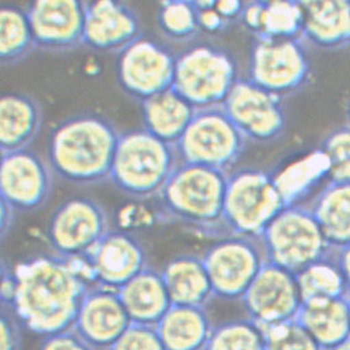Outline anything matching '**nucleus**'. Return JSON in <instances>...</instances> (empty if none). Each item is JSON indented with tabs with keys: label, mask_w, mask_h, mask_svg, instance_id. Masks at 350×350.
<instances>
[{
	"label": "nucleus",
	"mask_w": 350,
	"mask_h": 350,
	"mask_svg": "<svg viewBox=\"0 0 350 350\" xmlns=\"http://www.w3.org/2000/svg\"><path fill=\"white\" fill-rule=\"evenodd\" d=\"M14 269L18 288L10 310L21 325L42 338L71 331L82 301L94 286L87 258L42 254Z\"/></svg>",
	"instance_id": "f257e3e1"
},
{
	"label": "nucleus",
	"mask_w": 350,
	"mask_h": 350,
	"mask_svg": "<svg viewBox=\"0 0 350 350\" xmlns=\"http://www.w3.org/2000/svg\"><path fill=\"white\" fill-rule=\"evenodd\" d=\"M120 134L100 114L72 116L49 134L46 160L61 181L81 187L102 185L111 180Z\"/></svg>",
	"instance_id": "f03ea898"
},
{
	"label": "nucleus",
	"mask_w": 350,
	"mask_h": 350,
	"mask_svg": "<svg viewBox=\"0 0 350 350\" xmlns=\"http://www.w3.org/2000/svg\"><path fill=\"white\" fill-rule=\"evenodd\" d=\"M228 175L219 170L180 163L156 197L157 219L208 238H226L223 209Z\"/></svg>",
	"instance_id": "7ed1b4c3"
},
{
	"label": "nucleus",
	"mask_w": 350,
	"mask_h": 350,
	"mask_svg": "<svg viewBox=\"0 0 350 350\" xmlns=\"http://www.w3.org/2000/svg\"><path fill=\"white\" fill-rule=\"evenodd\" d=\"M178 165L175 146L131 129L120 134L109 182L131 200H156Z\"/></svg>",
	"instance_id": "20e7f679"
},
{
	"label": "nucleus",
	"mask_w": 350,
	"mask_h": 350,
	"mask_svg": "<svg viewBox=\"0 0 350 350\" xmlns=\"http://www.w3.org/2000/svg\"><path fill=\"white\" fill-rule=\"evenodd\" d=\"M238 79L235 59L221 46L198 42L176 55L172 88L196 111L223 105Z\"/></svg>",
	"instance_id": "39448f33"
},
{
	"label": "nucleus",
	"mask_w": 350,
	"mask_h": 350,
	"mask_svg": "<svg viewBox=\"0 0 350 350\" xmlns=\"http://www.w3.org/2000/svg\"><path fill=\"white\" fill-rule=\"evenodd\" d=\"M260 241L267 262L293 275L329 258L334 252L305 204L284 208L266 227Z\"/></svg>",
	"instance_id": "423d86ee"
},
{
	"label": "nucleus",
	"mask_w": 350,
	"mask_h": 350,
	"mask_svg": "<svg viewBox=\"0 0 350 350\" xmlns=\"http://www.w3.org/2000/svg\"><path fill=\"white\" fill-rule=\"evenodd\" d=\"M284 208L273 174L252 167L229 172L223 209L227 237L260 238Z\"/></svg>",
	"instance_id": "0eeeda50"
},
{
	"label": "nucleus",
	"mask_w": 350,
	"mask_h": 350,
	"mask_svg": "<svg viewBox=\"0 0 350 350\" xmlns=\"http://www.w3.org/2000/svg\"><path fill=\"white\" fill-rule=\"evenodd\" d=\"M247 144L245 137L219 105L196 111L175 149L180 163L229 174L244 154Z\"/></svg>",
	"instance_id": "6e6552de"
},
{
	"label": "nucleus",
	"mask_w": 350,
	"mask_h": 350,
	"mask_svg": "<svg viewBox=\"0 0 350 350\" xmlns=\"http://www.w3.org/2000/svg\"><path fill=\"white\" fill-rule=\"evenodd\" d=\"M308 46L301 39H254L247 64V79L260 88L286 99L304 90L311 79Z\"/></svg>",
	"instance_id": "1a4fd4ad"
},
{
	"label": "nucleus",
	"mask_w": 350,
	"mask_h": 350,
	"mask_svg": "<svg viewBox=\"0 0 350 350\" xmlns=\"http://www.w3.org/2000/svg\"><path fill=\"white\" fill-rule=\"evenodd\" d=\"M201 256L214 297L223 301L240 302L267 262L260 238L238 235L217 240Z\"/></svg>",
	"instance_id": "9d476101"
},
{
	"label": "nucleus",
	"mask_w": 350,
	"mask_h": 350,
	"mask_svg": "<svg viewBox=\"0 0 350 350\" xmlns=\"http://www.w3.org/2000/svg\"><path fill=\"white\" fill-rule=\"evenodd\" d=\"M111 219L99 202L72 197L53 211L46 229L47 241L65 259L87 258L111 230Z\"/></svg>",
	"instance_id": "9b49d317"
},
{
	"label": "nucleus",
	"mask_w": 350,
	"mask_h": 350,
	"mask_svg": "<svg viewBox=\"0 0 350 350\" xmlns=\"http://www.w3.org/2000/svg\"><path fill=\"white\" fill-rule=\"evenodd\" d=\"M175 66L176 55L167 46L143 35L118 53L116 77L120 90L142 104L172 88Z\"/></svg>",
	"instance_id": "f8f14e48"
},
{
	"label": "nucleus",
	"mask_w": 350,
	"mask_h": 350,
	"mask_svg": "<svg viewBox=\"0 0 350 350\" xmlns=\"http://www.w3.org/2000/svg\"><path fill=\"white\" fill-rule=\"evenodd\" d=\"M284 100L250 79L239 77L221 107L247 143L262 145L278 142L285 133Z\"/></svg>",
	"instance_id": "ddd939ff"
},
{
	"label": "nucleus",
	"mask_w": 350,
	"mask_h": 350,
	"mask_svg": "<svg viewBox=\"0 0 350 350\" xmlns=\"http://www.w3.org/2000/svg\"><path fill=\"white\" fill-rule=\"evenodd\" d=\"M55 174L36 151L19 150L1 155L0 193L18 213H33L51 198Z\"/></svg>",
	"instance_id": "4468645a"
},
{
	"label": "nucleus",
	"mask_w": 350,
	"mask_h": 350,
	"mask_svg": "<svg viewBox=\"0 0 350 350\" xmlns=\"http://www.w3.org/2000/svg\"><path fill=\"white\" fill-rule=\"evenodd\" d=\"M25 10L40 51L61 55L85 44V1L38 0Z\"/></svg>",
	"instance_id": "2eb2a0df"
},
{
	"label": "nucleus",
	"mask_w": 350,
	"mask_h": 350,
	"mask_svg": "<svg viewBox=\"0 0 350 350\" xmlns=\"http://www.w3.org/2000/svg\"><path fill=\"white\" fill-rule=\"evenodd\" d=\"M240 304L247 318L266 328L295 319L302 299L296 276L266 262Z\"/></svg>",
	"instance_id": "dca6fc26"
},
{
	"label": "nucleus",
	"mask_w": 350,
	"mask_h": 350,
	"mask_svg": "<svg viewBox=\"0 0 350 350\" xmlns=\"http://www.w3.org/2000/svg\"><path fill=\"white\" fill-rule=\"evenodd\" d=\"M87 260L94 285L116 291L149 266L142 241L119 228L105 234Z\"/></svg>",
	"instance_id": "f3484780"
},
{
	"label": "nucleus",
	"mask_w": 350,
	"mask_h": 350,
	"mask_svg": "<svg viewBox=\"0 0 350 350\" xmlns=\"http://www.w3.org/2000/svg\"><path fill=\"white\" fill-rule=\"evenodd\" d=\"M130 325L118 291L94 285L82 301L72 331L94 350H111Z\"/></svg>",
	"instance_id": "a211bd4d"
},
{
	"label": "nucleus",
	"mask_w": 350,
	"mask_h": 350,
	"mask_svg": "<svg viewBox=\"0 0 350 350\" xmlns=\"http://www.w3.org/2000/svg\"><path fill=\"white\" fill-rule=\"evenodd\" d=\"M143 36L140 18L116 0L85 1V44L92 51L120 53Z\"/></svg>",
	"instance_id": "6ab92c4d"
},
{
	"label": "nucleus",
	"mask_w": 350,
	"mask_h": 350,
	"mask_svg": "<svg viewBox=\"0 0 350 350\" xmlns=\"http://www.w3.org/2000/svg\"><path fill=\"white\" fill-rule=\"evenodd\" d=\"M302 8L301 39L307 46L339 51L350 46V1H299Z\"/></svg>",
	"instance_id": "aec40b11"
},
{
	"label": "nucleus",
	"mask_w": 350,
	"mask_h": 350,
	"mask_svg": "<svg viewBox=\"0 0 350 350\" xmlns=\"http://www.w3.org/2000/svg\"><path fill=\"white\" fill-rule=\"evenodd\" d=\"M44 111L38 99L25 93H7L0 99L1 155L30 149L39 137Z\"/></svg>",
	"instance_id": "412c9836"
},
{
	"label": "nucleus",
	"mask_w": 350,
	"mask_h": 350,
	"mask_svg": "<svg viewBox=\"0 0 350 350\" xmlns=\"http://www.w3.org/2000/svg\"><path fill=\"white\" fill-rule=\"evenodd\" d=\"M161 275L174 306L207 308L215 299L202 256L177 255L163 266Z\"/></svg>",
	"instance_id": "4be33fe9"
},
{
	"label": "nucleus",
	"mask_w": 350,
	"mask_h": 350,
	"mask_svg": "<svg viewBox=\"0 0 350 350\" xmlns=\"http://www.w3.org/2000/svg\"><path fill=\"white\" fill-rule=\"evenodd\" d=\"M239 21L254 39H299L302 8L299 1H249Z\"/></svg>",
	"instance_id": "5701e85b"
},
{
	"label": "nucleus",
	"mask_w": 350,
	"mask_h": 350,
	"mask_svg": "<svg viewBox=\"0 0 350 350\" xmlns=\"http://www.w3.org/2000/svg\"><path fill=\"white\" fill-rule=\"evenodd\" d=\"M131 323L157 325L172 307L161 271L148 266L119 291Z\"/></svg>",
	"instance_id": "b1692460"
},
{
	"label": "nucleus",
	"mask_w": 350,
	"mask_h": 350,
	"mask_svg": "<svg viewBox=\"0 0 350 350\" xmlns=\"http://www.w3.org/2000/svg\"><path fill=\"white\" fill-rule=\"evenodd\" d=\"M295 319L325 350H334L350 338V308L347 296L302 302Z\"/></svg>",
	"instance_id": "393cba45"
},
{
	"label": "nucleus",
	"mask_w": 350,
	"mask_h": 350,
	"mask_svg": "<svg viewBox=\"0 0 350 350\" xmlns=\"http://www.w3.org/2000/svg\"><path fill=\"white\" fill-rule=\"evenodd\" d=\"M144 129L175 146L195 117L196 109L171 88L140 104Z\"/></svg>",
	"instance_id": "a878e982"
},
{
	"label": "nucleus",
	"mask_w": 350,
	"mask_h": 350,
	"mask_svg": "<svg viewBox=\"0 0 350 350\" xmlns=\"http://www.w3.org/2000/svg\"><path fill=\"white\" fill-rule=\"evenodd\" d=\"M156 328L165 350H206L214 325L207 308L172 306Z\"/></svg>",
	"instance_id": "bb28decb"
},
{
	"label": "nucleus",
	"mask_w": 350,
	"mask_h": 350,
	"mask_svg": "<svg viewBox=\"0 0 350 350\" xmlns=\"http://www.w3.org/2000/svg\"><path fill=\"white\" fill-rule=\"evenodd\" d=\"M306 207L311 211L332 247L350 243V183L325 182Z\"/></svg>",
	"instance_id": "cd10ccee"
},
{
	"label": "nucleus",
	"mask_w": 350,
	"mask_h": 350,
	"mask_svg": "<svg viewBox=\"0 0 350 350\" xmlns=\"http://www.w3.org/2000/svg\"><path fill=\"white\" fill-rule=\"evenodd\" d=\"M328 172L329 161L327 156L316 149L273 174L275 185L285 207L302 204L301 202L312 195L322 182H327Z\"/></svg>",
	"instance_id": "c85d7f7f"
},
{
	"label": "nucleus",
	"mask_w": 350,
	"mask_h": 350,
	"mask_svg": "<svg viewBox=\"0 0 350 350\" xmlns=\"http://www.w3.org/2000/svg\"><path fill=\"white\" fill-rule=\"evenodd\" d=\"M38 50L25 8L4 4L0 9V59L3 67L24 62Z\"/></svg>",
	"instance_id": "c756f323"
},
{
	"label": "nucleus",
	"mask_w": 350,
	"mask_h": 350,
	"mask_svg": "<svg viewBox=\"0 0 350 350\" xmlns=\"http://www.w3.org/2000/svg\"><path fill=\"white\" fill-rule=\"evenodd\" d=\"M295 276L302 302L340 299L348 295V287L334 258V252L329 258L308 266Z\"/></svg>",
	"instance_id": "7c9ffc66"
},
{
	"label": "nucleus",
	"mask_w": 350,
	"mask_h": 350,
	"mask_svg": "<svg viewBox=\"0 0 350 350\" xmlns=\"http://www.w3.org/2000/svg\"><path fill=\"white\" fill-rule=\"evenodd\" d=\"M156 23L163 36L177 44L189 42L201 33L193 1H163L156 13Z\"/></svg>",
	"instance_id": "2f4dec72"
},
{
	"label": "nucleus",
	"mask_w": 350,
	"mask_h": 350,
	"mask_svg": "<svg viewBox=\"0 0 350 350\" xmlns=\"http://www.w3.org/2000/svg\"><path fill=\"white\" fill-rule=\"evenodd\" d=\"M206 350H265L264 331L250 318L214 325Z\"/></svg>",
	"instance_id": "473e14b6"
},
{
	"label": "nucleus",
	"mask_w": 350,
	"mask_h": 350,
	"mask_svg": "<svg viewBox=\"0 0 350 350\" xmlns=\"http://www.w3.org/2000/svg\"><path fill=\"white\" fill-rule=\"evenodd\" d=\"M321 150L329 161L327 182L350 183V126L347 124L323 139Z\"/></svg>",
	"instance_id": "72a5a7b5"
},
{
	"label": "nucleus",
	"mask_w": 350,
	"mask_h": 350,
	"mask_svg": "<svg viewBox=\"0 0 350 350\" xmlns=\"http://www.w3.org/2000/svg\"><path fill=\"white\" fill-rule=\"evenodd\" d=\"M265 350H325L296 319L262 328Z\"/></svg>",
	"instance_id": "f704fd0d"
},
{
	"label": "nucleus",
	"mask_w": 350,
	"mask_h": 350,
	"mask_svg": "<svg viewBox=\"0 0 350 350\" xmlns=\"http://www.w3.org/2000/svg\"><path fill=\"white\" fill-rule=\"evenodd\" d=\"M111 350H165L156 325L131 323Z\"/></svg>",
	"instance_id": "c9c22d12"
},
{
	"label": "nucleus",
	"mask_w": 350,
	"mask_h": 350,
	"mask_svg": "<svg viewBox=\"0 0 350 350\" xmlns=\"http://www.w3.org/2000/svg\"><path fill=\"white\" fill-rule=\"evenodd\" d=\"M23 328L14 312L7 307H1L0 350H21Z\"/></svg>",
	"instance_id": "e433bc0d"
},
{
	"label": "nucleus",
	"mask_w": 350,
	"mask_h": 350,
	"mask_svg": "<svg viewBox=\"0 0 350 350\" xmlns=\"http://www.w3.org/2000/svg\"><path fill=\"white\" fill-rule=\"evenodd\" d=\"M193 4L198 14L201 33L212 35L223 33L230 25V23H228L215 9L217 1H193Z\"/></svg>",
	"instance_id": "4c0bfd02"
},
{
	"label": "nucleus",
	"mask_w": 350,
	"mask_h": 350,
	"mask_svg": "<svg viewBox=\"0 0 350 350\" xmlns=\"http://www.w3.org/2000/svg\"><path fill=\"white\" fill-rule=\"evenodd\" d=\"M38 350H94L75 331H67L45 337Z\"/></svg>",
	"instance_id": "58836bf2"
},
{
	"label": "nucleus",
	"mask_w": 350,
	"mask_h": 350,
	"mask_svg": "<svg viewBox=\"0 0 350 350\" xmlns=\"http://www.w3.org/2000/svg\"><path fill=\"white\" fill-rule=\"evenodd\" d=\"M155 217L157 218L156 212L151 213L145 208L137 207V206L130 207L129 206V207L124 208L119 214V221H118L119 229L133 233L134 229H140V228L151 226Z\"/></svg>",
	"instance_id": "ea45409f"
},
{
	"label": "nucleus",
	"mask_w": 350,
	"mask_h": 350,
	"mask_svg": "<svg viewBox=\"0 0 350 350\" xmlns=\"http://www.w3.org/2000/svg\"><path fill=\"white\" fill-rule=\"evenodd\" d=\"M18 288V280L15 275V269L9 265L7 260L1 261V290H0V299L1 307L12 308Z\"/></svg>",
	"instance_id": "a19ab883"
},
{
	"label": "nucleus",
	"mask_w": 350,
	"mask_h": 350,
	"mask_svg": "<svg viewBox=\"0 0 350 350\" xmlns=\"http://www.w3.org/2000/svg\"><path fill=\"white\" fill-rule=\"evenodd\" d=\"M245 3L243 1H217L215 9L218 10V13L221 14L228 23H234V21H239L243 9H244Z\"/></svg>",
	"instance_id": "79ce46f5"
},
{
	"label": "nucleus",
	"mask_w": 350,
	"mask_h": 350,
	"mask_svg": "<svg viewBox=\"0 0 350 350\" xmlns=\"http://www.w3.org/2000/svg\"><path fill=\"white\" fill-rule=\"evenodd\" d=\"M0 235L1 239H5L9 233L12 232L16 218V211L14 209L9 203L1 200V206H0Z\"/></svg>",
	"instance_id": "37998d69"
},
{
	"label": "nucleus",
	"mask_w": 350,
	"mask_h": 350,
	"mask_svg": "<svg viewBox=\"0 0 350 350\" xmlns=\"http://www.w3.org/2000/svg\"><path fill=\"white\" fill-rule=\"evenodd\" d=\"M334 258L340 271L343 273L345 284L348 287V293H350V243L344 247L334 249Z\"/></svg>",
	"instance_id": "c03bdc74"
},
{
	"label": "nucleus",
	"mask_w": 350,
	"mask_h": 350,
	"mask_svg": "<svg viewBox=\"0 0 350 350\" xmlns=\"http://www.w3.org/2000/svg\"><path fill=\"white\" fill-rule=\"evenodd\" d=\"M334 350H350V338L348 340H345L343 344H340V345Z\"/></svg>",
	"instance_id": "a18cd8bd"
},
{
	"label": "nucleus",
	"mask_w": 350,
	"mask_h": 350,
	"mask_svg": "<svg viewBox=\"0 0 350 350\" xmlns=\"http://www.w3.org/2000/svg\"><path fill=\"white\" fill-rule=\"evenodd\" d=\"M347 119H348V125L350 126V98L347 104Z\"/></svg>",
	"instance_id": "49530a36"
},
{
	"label": "nucleus",
	"mask_w": 350,
	"mask_h": 350,
	"mask_svg": "<svg viewBox=\"0 0 350 350\" xmlns=\"http://www.w3.org/2000/svg\"><path fill=\"white\" fill-rule=\"evenodd\" d=\"M347 299H348V302H349V308H350V293L347 295Z\"/></svg>",
	"instance_id": "de8ad7c7"
}]
</instances>
